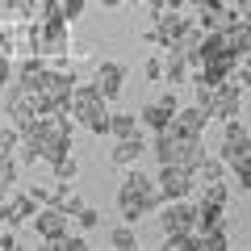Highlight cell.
Segmentation results:
<instances>
[{"instance_id": "obj_25", "label": "cell", "mask_w": 251, "mask_h": 251, "mask_svg": "<svg viewBox=\"0 0 251 251\" xmlns=\"http://www.w3.org/2000/svg\"><path fill=\"white\" fill-rule=\"evenodd\" d=\"M17 176H21V163L13 159L4 147H0V180H9V184H17Z\"/></svg>"}, {"instance_id": "obj_21", "label": "cell", "mask_w": 251, "mask_h": 251, "mask_svg": "<svg viewBox=\"0 0 251 251\" xmlns=\"http://www.w3.org/2000/svg\"><path fill=\"white\" fill-rule=\"evenodd\" d=\"M50 172H54V180H67V184H75V176H80V159L67 151V155H59V159H50Z\"/></svg>"}, {"instance_id": "obj_26", "label": "cell", "mask_w": 251, "mask_h": 251, "mask_svg": "<svg viewBox=\"0 0 251 251\" xmlns=\"http://www.w3.org/2000/svg\"><path fill=\"white\" fill-rule=\"evenodd\" d=\"M226 172H234L239 188H243V193H251V155H247V159H239V163H230Z\"/></svg>"}, {"instance_id": "obj_12", "label": "cell", "mask_w": 251, "mask_h": 251, "mask_svg": "<svg viewBox=\"0 0 251 251\" xmlns=\"http://www.w3.org/2000/svg\"><path fill=\"white\" fill-rule=\"evenodd\" d=\"M205 126H209V113H205L201 105H188V109L176 105V113H172V126H168V130L188 134V138H201V134H205Z\"/></svg>"}, {"instance_id": "obj_27", "label": "cell", "mask_w": 251, "mask_h": 251, "mask_svg": "<svg viewBox=\"0 0 251 251\" xmlns=\"http://www.w3.org/2000/svg\"><path fill=\"white\" fill-rule=\"evenodd\" d=\"M0 147H4V151H13V147H17V126H13L4 113H0Z\"/></svg>"}, {"instance_id": "obj_20", "label": "cell", "mask_w": 251, "mask_h": 251, "mask_svg": "<svg viewBox=\"0 0 251 251\" xmlns=\"http://www.w3.org/2000/svg\"><path fill=\"white\" fill-rule=\"evenodd\" d=\"M193 176H197V184H214V180H226V163L222 159H201L197 168H193Z\"/></svg>"}, {"instance_id": "obj_8", "label": "cell", "mask_w": 251, "mask_h": 251, "mask_svg": "<svg viewBox=\"0 0 251 251\" xmlns=\"http://www.w3.org/2000/svg\"><path fill=\"white\" fill-rule=\"evenodd\" d=\"M251 155V134H247V126L239 122V117H226L222 122V151H218V159L230 168V163L247 159Z\"/></svg>"}, {"instance_id": "obj_6", "label": "cell", "mask_w": 251, "mask_h": 251, "mask_svg": "<svg viewBox=\"0 0 251 251\" xmlns=\"http://www.w3.org/2000/svg\"><path fill=\"white\" fill-rule=\"evenodd\" d=\"M159 226H163V234H193L197 230V201L193 197L163 201L159 205Z\"/></svg>"}, {"instance_id": "obj_5", "label": "cell", "mask_w": 251, "mask_h": 251, "mask_svg": "<svg viewBox=\"0 0 251 251\" xmlns=\"http://www.w3.org/2000/svg\"><path fill=\"white\" fill-rule=\"evenodd\" d=\"M155 184H159V197L163 201H180V197H193V193H197V176H193V168H180V163H159Z\"/></svg>"}, {"instance_id": "obj_29", "label": "cell", "mask_w": 251, "mask_h": 251, "mask_svg": "<svg viewBox=\"0 0 251 251\" xmlns=\"http://www.w3.org/2000/svg\"><path fill=\"white\" fill-rule=\"evenodd\" d=\"M59 4H63V17L67 21H80L84 9H88V0H59Z\"/></svg>"}, {"instance_id": "obj_24", "label": "cell", "mask_w": 251, "mask_h": 251, "mask_svg": "<svg viewBox=\"0 0 251 251\" xmlns=\"http://www.w3.org/2000/svg\"><path fill=\"white\" fill-rule=\"evenodd\" d=\"M230 21L243 25V34L251 38V0H234V4H230Z\"/></svg>"}, {"instance_id": "obj_7", "label": "cell", "mask_w": 251, "mask_h": 251, "mask_svg": "<svg viewBox=\"0 0 251 251\" xmlns=\"http://www.w3.org/2000/svg\"><path fill=\"white\" fill-rule=\"evenodd\" d=\"M193 25V21L184 17L180 9H172V13H163V17H155V25L143 34V42H151V46H163V50H172V46L184 38V29Z\"/></svg>"}, {"instance_id": "obj_33", "label": "cell", "mask_w": 251, "mask_h": 251, "mask_svg": "<svg viewBox=\"0 0 251 251\" xmlns=\"http://www.w3.org/2000/svg\"><path fill=\"white\" fill-rule=\"evenodd\" d=\"M92 4H105V9H117V4H126V0H92Z\"/></svg>"}, {"instance_id": "obj_1", "label": "cell", "mask_w": 251, "mask_h": 251, "mask_svg": "<svg viewBox=\"0 0 251 251\" xmlns=\"http://www.w3.org/2000/svg\"><path fill=\"white\" fill-rule=\"evenodd\" d=\"M163 197H159V184L151 176H143L138 168H126V180L117 188V209H122V222H143L151 209H159Z\"/></svg>"}, {"instance_id": "obj_31", "label": "cell", "mask_w": 251, "mask_h": 251, "mask_svg": "<svg viewBox=\"0 0 251 251\" xmlns=\"http://www.w3.org/2000/svg\"><path fill=\"white\" fill-rule=\"evenodd\" d=\"M13 247H17V234L4 230V234H0V251H13Z\"/></svg>"}, {"instance_id": "obj_22", "label": "cell", "mask_w": 251, "mask_h": 251, "mask_svg": "<svg viewBox=\"0 0 251 251\" xmlns=\"http://www.w3.org/2000/svg\"><path fill=\"white\" fill-rule=\"evenodd\" d=\"M109 247H117V251H134V247H138L134 226H130V222H126V226H113V230H109Z\"/></svg>"}, {"instance_id": "obj_11", "label": "cell", "mask_w": 251, "mask_h": 251, "mask_svg": "<svg viewBox=\"0 0 251 251\" xmlns=\"http://www.w3.org/2000/svg\"><path fill=\"white\" fill-rule=\"evenodd\" d=\"M92 88H97L105 100H117V97L126 92V67H122L117 59L97 63V72H92Z\"/></svg>"}, {"instance_id": "obj_34", "label": "cell", "mask_w": 251, "mask_h": 251, "mask_svg": "<svg viewBox=\"0 0 251 251\" xmlns=\"http://www.w3.org/2000/svg\"><path fill=\"white\" fill-rule=\"evenodd\" d=\"M130 4H143V0H130Z\"/></svg>"}, {"instance_id": "obj_18", "label": "cell", "mask_w": 251, "mask_h": 251, "mask_svg": "<svg viewBox=\"0 0 251 251\" xmlns=\"http://www.w3.org/2000/svg\"><path fill=\"white\" fill-rule=\"evenodd\" d=\"M205 226H226V205L197 197V230H205Z\"/></svg>"}, {"instance_id": "obj_14", "label": "cell", "mask_w": 251, "mask_h": 251, "mask_svg": "<svg viewBox=\"0 0 251 251\" xmlns=\"http://www.w3.org/2000/svg\"><path fill=\"white\" fill-rule=\"evenodd\" d=\"M163 84H172V88H184V84H193V63H188L184 54L163 50Z\"/></svg>"}, {"instance_id": "obj_32", "label": "cell", "mask_w": 251, "mask_h": 251, "mask_svg": "<svg viewBox=\"0 0 251 251\" xmlns=\"http://www.w3.org/2000/svg\"><path fill=\"white\" fill-rule=\"evenodd\" d=\"M188 9H214V4H226V0H184Z\"/></svg>"}, {"instance_id": "obj_4", "label": "cell", "mask_w": 251, "mask_h": 251, "mask_svg": "<svg viewBox=\"0 0 251 251\" xmlns=\"http://www.w3.org/2000/svg\"><path fill=\"white\" fill-rule=\"evenodd\" d=\"M151 155L159 163H180V168H197L205 159V147L201 138H188V134H176V130H159L151 143Z\"/></svg>"}, {"instance_id": "obj_30", "label": "cell", "mask_w": 251, "mask_h": 251, "mask_svg": "<svg viewBox=\"0 0 251 251\" xmlns=\"http://www.w3.org/2000/svg\"><path fill=\"white\" fill-rule=\"evenodd\" d=\"M143 75H147L151 84H163V54H159V59H147V63H143Z\"/></svg>"}, {"instance_id": "obj_10", "label": "cell", "mask_w": 251, "mask_h": 251, "mask_svg": "<svg viewBox=\"0 0 251 251\" xmlns=\"http://www.w3.org/2000/svg\"><path fill=\"white\" fill-rule=\"evenodd\" d=\"M172 113H176V88H172V92H159L151 105H143L138 126H147L151 134H159V130H168V126H172Z\"/></svg>"}, {"instance_id": "obj_9", "label": "cell", "mask_w": 251, "mask_h": 251, "mask_svg": "<svg viewBox=\"0 0 251 251\" xmlns=\"http://www.w3.org/2000/svg\"><path fill=\"white\" fill-rule=\"evenodd\" d=\"M29 226H34V234H38L42 243L59 247V239L72 230V218L63 214V209H54V205H38V214L29 218Z\"/></svg>"}, {"instance_id": "obj_16", "label": "cell", "mask_w": 251, "mask_h": 251, "mask_svg": "<svg viewBox=\"0 0 251 251\" xmlns=\"http://www.w3.org/2000/svg\"><path fill=\"white\" fill-rule=\"evenodd\" d=\"M38 13V0H0V21H34Z\"/></svg>"}, {"instance_id": "obj_3", "label": "cell", "mask_w": 251, "mask_h": 251, "mask_svg": "<svg viewBox=\"0 0 251 251\" xmlns=\"http://www.w3.org/2000/svg\"><path fill=\"white\" fill-rule=\"evenodd\" d=\"M197 88V105L209 113V122H226V117H239L243 113V88L234 80L222 84H193Z\"/></svg>"}, {"instance_id": "obj_23", "label": "cell", "mask_w": 251, "mask_h": 251, "mask_svg": "<svg viewBox=\"0 0 251 251\" xmlns=\"http://www.w3.org/2000/svg\"><path fill=\"white\" fill-rule=\"evenodd\" d=\"M201 201H218V205H226L230 201V188H226V180H214V184H197Z\"/></svg>"}, {"instance_id": "obj_19", "label": "cell", "mask_w": 251, "mask_h": 251, "mask_svg": "<svg viewBox=\"0 0 251 251\" xmlns=\"http://www.w3.org/2000/svg\"><path fill=\"white\" fill-rule=\"evenodd\" d=\"M130 134H143L138 117L134 113H109V138H130Z\"/></svg>"}, {"instance_id": "obj_28", "label": "cell", "mask_w": 251, "mask_h": 251, "mask_svg": "<svg viewBox=\"0 0 251 251\" xmlns=\"http://www.w3.org/2000/svg\"><path fill=\"white\" fill-rule=\"evenodd\" d=\"M75 226H80L84 234H88V230H97V226H100V214H97V209H92V205H84L80 214H75Z\"/></svg>"}, {"instance_id": "obj_15", "label": "cell", "mask_w": 251, "mask_h": 251, "mask_svg": "<svg viewBox=\"0 0 251 251\" xmlns=\"http://www.w3.org/2000/svg\"><path fill=\"white\" fill-rule=\"evenodd\" d=\"M34 214H38V197L29 193V188H25V193H13V197H9V226H25Z\"/></svg>"}, {"instance_id": "obj_2", "label": "cell", "mask_w": 251, "mask_h": 251, "mask_svg": "<svg viewBox=\"0 0 251 251\" xmlns=\"http://www.w3.org/2000/svg\"><path fill=\"white\" fill-rule=\"evenodd\" d=\"M67 113L75 126H84L88 134H109V100L100 97L92 84H75L67 97Z\"/></svg>"}, {"instance_id": "obj_17", "label": "cell", "mask_w": 251, "mask_h": 251, "mask_svg": "<svg viewBox=\"0 0 251 251\" xmlns=\"http://www.w3.org/2000/svg\"><path fill=\"white\" fill-rule=\"evenodd\" d=\"M226 21H230V9H226V4H214V9H197V21H193V25H197L201 34H214Z\"/></svg>"}, {"instance_id": "obj_13", "label": "cell", "mask_w": 251, "mask_h": 251, "mask_svg": "<svg viewBox=\"0 0 251 251\" xmlns=\"http://www.w3.org/2000/svg\"><path fill=\"white\" fill-rule=\"evenodd\" d=\"M147 155V138L130 134V138H113V151H109V163L113 168H138V159Z\"/></svg>"}]
</instances>
